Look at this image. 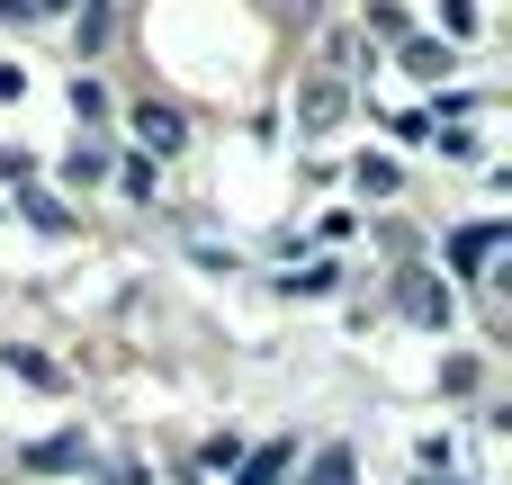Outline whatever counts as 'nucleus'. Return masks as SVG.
Masks as SVG:
<instances>
[{
  "mask_svg": "<svg viewBox=\"0 0 512 485\" xmlns=\"http://www.w3.org/2000/svg\"><path fill=\"white\" fill-rule=\"evenodd\" d=\"M342 117H351V90H342V81H333V72H324V81H306V90H297V135H333V126H342Z\"/></svg>",
  "mask_w": 512,
  "mask_h": 485,
  "instance_id": "1",
  "label": "nucleus"
},
{
  "mask_svg": "<svg viewBox=\"0 0 512 485\" xmlns=\"http://www.w3.org/2000/svg\"><path fill=\"white\" fill-rule=\"evenodd\" d=\"M135 144H144V162L180 153V144H189V117H180L171 99H144V108H135Z\"/></svg>",
  "mask_w": 512,
  "mask_h": 485,
  "instance_id": "2",
  "label": "nucleus"
},
{
  "mask_svg": "<svg viewBox=\"0 0 512 485\" xmlns=\"http://www.w3.org/2000/svg\"><path fill=\"white\" fill-rule=\"evenodd\" d=\"M396 306H405L414 324H450V288H432L423 270H405V288H396Z\"/></svg>",
  "mask_w": 512,
  "mask_h": 485,
  "instance_id": "3",
  "label": "nucleus"
},
{
  "mask_svg": "<svg viewBox=\"0 0 512 485\" xmlns=\"http://www.w3.org/2000/svg\"><path fill=\"white\" fill-rule=\"evenodd\" d=\"M18 459H27V468H36V477H63V468H81V459H90V450H81V432H54V441H27V450H18Z\"/></svg>",
  "mask_w": 512,
  "mask_h": 485,
  "instance_id": "4",
  "label": "nucleus"
},
{
  "mask_svg": "<svg viewBox=\"0 0 512 485\" xmlns=\"http://www.w3.org/2000/svg\"><path fill=\"white\" fill-rule=\"evenodd\" d=\"M504 243H512V225H504V216H486V225H468V234H459V270L477 279V270H486V261H495Z\"/></svg>",
  "mask_w": 512,
  "mask_h": 485,
  "instance_id": "5",
  "label": "nucleus"
},
{
  "mask_svg": "<svg viewBox=\"0 0 512 485\" xmlns=\"http://www.w3.org/2000/svg\"><path fill=\"white\" fill-rule=\"evenodd\" d=\"M288 468H297V450H288V441H270V450H252V459H243V477H234V485H279Z\"/></svg>",
  "mask_w": 512,
  "mask_h": 485,
  "instance_id": "6",
  "label": "nucleus"
},
{
  "mask_svg": "<svg viewBox=\"0 0 512 485\" xmlns=\"http://www.w3.org/2000/svg\"><path fill=\"white\" fill-rule=\"evenodd\" d=\"M279 288H288V297H333V288H342V270H333V261H306V270H288Z\"/></svg>",
  "mask_w": 512,
  "mask_h": 485,
  "instance_id": "7",
  "label": "nucleus"
},
{
  "mask_svg": "<svg viewBox=\"0 0 512 485\" xmlns=\"http://www.w3.org/2000/svg\"><path fill=\"white\" fill-rule=\"evenodd\" d=\"M405 72H414V81H441V72H450V45L414 36V45H405Z\"/></svg>",
  "mask_w": 512,
  "mask_h": 485,
  "instance_id": "8",
  "label": "nucleus"
},
{
  "mask_svg": "<svg viewBox=\"0 0 512 485\" xmlns=\"http://www.w3.org/2000/svg\"><path fill=\"white\" fill-rule=\"evenodd\" d=\"M306 485H360L351 477V450H315V459H306Z\"/></svg>",
  "mask_w": 512,
  "mask_h": 485,
  "instance_id": "9",
  "label": "nucleus"
},
{
  "mask_svg": "<svg viewBox=\"0 0 512 485\" xmlns=\"http://www.w3.org/2000/svg\"><path fill=\"white\" fill-rule=\"evenodd\" d=\"M9 369H18V378H27V387H63V369H54V360H45V351H9Z\"/></svg>",
  "mask_w": 512,
  "mask_h": 485,
  "instance_id": "10",
  "label": "nucleus"
},
{
  "mask_svg": "<svg viewBox=\"0 0 512 485\" xmlns=\"http://www.w3.org/2000/svg\"><path fill=\"white\" fill-rule=\"evenodd\" d=\"M360 189L369 198H396V162H360Z\"/></svg>",
  "mask_w": 512,
  "mask_h": 485,
  "instance_id": "11",
  "label": "nucleus"
},
{
  "mask_svg": "<svg viewBox=\"0 0 512 485\" xmlns=\"http://www.w3.org/2000/svg\"><path fill=\"white\" fill-rule=\"evenodd\" d=\"M27 216H36V225H45V234H63V225H72V216H63V207H54V198H45V189H27Z\"/></svg>",
  "mask_w": 512,
  "mask_h": 485,
  "instance_id": "12",
  "label": "nucleus"
},
{
  "mask_svg": "<svg viewBox=\"0 0 512 485\" xmlns=\"http://www.w3.org/2000/svg\"><path fill=\"white\" fill-rule=\"evenodd\" d=\"M441 18H450V36H468L477 27V0H441Z\"/></svg>",
  "mask_w": 512,
  "mask_h": 485,
  "instance_id": "13",
  "label": "nucleus"
},
{
  "mask_svg": "<svg viewBox=\"0 0 512 485\" xmlns=\"http://www.w3.org/2000/svg\"><path fill=\"white\" fill-rule=\"evenodd\" d=\"M45 9H72V0H0V18H45Z\"/></svg>",
  "mask_w": 512,
  "mask_h": 485,
  "instance_id": "14",
  "label": "nucleus"
},
{
  "mask_svg": "<svg viewBox=\"0 0 512 485\" xmlns=\"http://www.w3.org/2000/svg\"><path fill=\"white\" fill-rule=\"evenodd\" d=\"M414 485H459V477H414Z\"/></svg>",
  "mask_w": 512,
  "mask_h": 485,
  "instance_id": "15",
  "label": "nucleus"
}]
</instances>
